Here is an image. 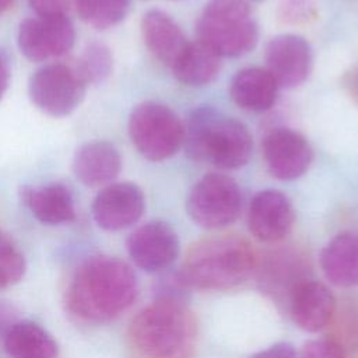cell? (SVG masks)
<instances>
[{"mask_svg": "<svg viewBox=\"0 0 358 358\" xmlns=\"http://www.w3.org/2000/svg\"><path fill=\"white\" fill-rule=\"evenodd\" d=\"M21 196L31 214L42 224L62 225L76 218L73 196L62 183L24 187Z\"/></svg>", "mask_w": 358, "mask_h": 358, "instance_id": "cell-18", "label": "cell"}, {"mask_svg": "<svg viewBox=\"0 0 358 358\" xmlns=\"http://www.w3.org/2000/svg\"><path fill=\"white\" fill-rule=\"evenodd\" d=\"M77 71L88 84H101L112 73L113 56L109 48L101 42H92L85 46L77 64Z\"/></svg>", "mask_w": 358, "mask_h": 358, "instance_id": "cell-25", "label": "cell"}, {"mask_svg": "<svg viewBox=\"0 0 358 358\" xmlns=\"http://www.w3.org/2000/svg\"><path fill=\"white\" fill-rule=\"evenodd\" d=\"M278 88V84L266 69L248 67L232 77L229 95L242 109L264 112L274 105Z\"/></svg>", "mask_w": 358, "mask_h": 358, "instance_id": "cell-20", "label": "cell"}, {"mask_svg": "<svg viewBox=\"0 0 358 358\" xmlns=\"http://www.w3.org/2000/svg\"><path fill=\"white\" fill-rule=\"evenodd\" d=\"M337 337L334 338L347 352H358V306L352 305L341 310L337 319Z\"/></svg>", "mask_w": 358, "mask_h": 358, "instance_id": "cell-27", "label": "cell"}, {"mask_svg": "<svg viewBox=\"0 0 358 358\" xmlns=\"http://www.w3.org/2000/svg\"><path fill=\"white\" fill-rule=\"evenodd\" d=\"M183 144L192 159L221 169L243 166L253 148L248 127L211 106H201L190 115Z\"/></svg>", "mask_w": 358, "mask_h": 358, "instance_id": "cell-4", "label": "cell"}, {"mask_svg": "<svg viewBox=\"0 0 358 358\" xmlns=\"http://www.w3.org/2000/svg\"><path fill=\"white\" fill-rule=\"evenodd\" d=\"M257 266L248 241L234 235L214 236L194 243L176 271L180 284L200 291H221L243 282Z\"/></svg>", "mask_w": 358, "mask_h": 358, "instance_id": "cell-3", "label": "cell"}, {"mask_svg": "<svg viewBox=\"0 0 358 358\" xmlns=\"http://www.w3.org/2000/svg\"><path fill=\"white\" fill-rule=\"evenodd\" d=\"M10 83V64L7 57L0 52V99L7 91Z\"/></svg>", "mask_w": 358, "mask_h": 358, "instance_id": "cell-32", "label": "cell"}, {"mask_svg": "<svg viewBox=\"0 0 358 358\" xmlns=\"http://www.w3.org/2000/svg\"><path fill=\"white\" fill-rule=\"evenodd\" d=\"M305 270L306 262L301 252L292 249L278 250L267 259L262 268V284L271 294L281 295L288 291L289 296L299 282L308 280L303 275Z\"/></svg>", "mask_w": 358, "mask_h": 358, "instance_id": "cell-23", "label": "cell"}, {"mask_svg": "<svg viewBox=\"0 0 358 358\" xmlns=\"http://www.w3.org/2000/svg\"><path fill=\"white\" fill-rule=\"evenodd\" d=\"M242 193L238 183L222 173L203 176L190 190L186 210L190 218L207 229L231 225L239 217Z\"/></svg>", "mask_w": 358, "mask_h": 358, "instance_id": "cell-7", "label": "cell"}, {"mask_svg": "<svg viewBox=\"0 0 358 358\" xmlns=\"http://www.w3.org/2000/svg\"><path fill=\"white\" fill-rule=\"evenodd\" d=\"M250 358H301V357L291 344L278 343L252 355Z\"/></svg>", "mask_w": 358, "mask_h": 358, "instance_id": "cell-31", "label": "cell"}, {"mask_svg": "<svg viewBox=\"0 0 358 358\" xmlns=\"http://www.w3.org/2000/svg\"><path fill=\"white\" fill-rule=\"evenodd\" d=\"M294 225V208L288 197L274 189L255 194L248 211L250 234L267 243L284 239Z\"/></svg>", "mask_w": 358, "mask_h": 358, "instance_id": "cell-14", "label": "cell"}, {"mask_svg": "<svg viewBox=\"0 0 358 358\" xmlns=\"http://www.w3.org/2000/svg\"><path fill=\"white\" fill-rule=\"evenodd\" d=\"M267 71L278 87L294 88L301 85L312 67V49L299 35L282 34L273 38L266 46Z\"/></svg>", "mask_w": 358, "mask_h": 358, "instance_id": "cell-13", "label": "cell"}, {"mask_svg": "<svg viewBox=\"0 0 358 358\" xmlns=\"http://www.w3.org/2000/svg\"><path fill=\"white\" fill-rule=\"evenodd\" d=\"M179 238L164 221H150L138 227L127 238V252L133 263L144 271L168 267L179 255Z\"/></svg>", "mask_w": 358, "mask_h": 358, "instance_id": "cell-11", "label": "cell"}, {"mask_svg": "<svg viewBox=\"0 0 358 358\" xmlns=\"http://www.w3.org/2000/svg\"><path fill=\"white\" fill-rule=\"evenodd\" d=\"M122 169L117 148L108 141H91L81 145L73 158V172L85 186L109 185Z\"/></svg>", "mask_w": 358, "mask_h": 358, "instance_id": "cell-16", "label": "cell"}, {"mask_svg": "<svg viewBox=\"0 0 358 358\" xmlns=\"http://www.w3.org/2000/svg\"><path fill=\"white\" fill-rule=\"evenodd\" d=\"M129 7L130 0H80L77 14L88 25L106 29L117 25L127 15Z\"/></svg>", "mask_w": 358, "mask_h": 358, "instance_id": "cell-24", "label": "cell"}, {"mask_svg": "<svg viewBox=\"0 0 358 358\" xmlns=\"http://www.w3.org/2000/svg\"><path fill=\"white\" fill-rule=\"evenodd\" d=\"M199 41L220 57H239L257 43L259 29L245 0H211L197 20Z\"/></svg>", "mask_w": 358, "mask_h": 358, "instance_id": "cell-5", "label": "cell"}, {"mask_svg": "<svg viewBox=\"0 0 358 358\" xmlns=\"http://www.w3.org/2000/svg\"><path fill=\"white\" fill-rule=\"evenodd\" d=\"M320 266L326 278L337 287L358 285V234L341 232L322 250Z\"/></svg>", "mask_w": 358, "mask_h": 358, "instance_id": "cell-19", "label": "cell"}, {"mask_svg": "<svg viewBox=\"0 0 358 358\" xmlns=\"http://www.w3.org/2000/svg\"><path fill=\"white\" fill-rule=\"evenodd\" d=\"M80 0H29L36 15L45 17H67L71 11L77 13Z\"/></svg>", "mask_w": 358, "mask_h": 358, "instance_id": "cell-30", "label": "cell"}, {"mask_svg": "<svg viewBox=\"0 0 358 358\" xmlns=\"http://www.w3.org/2000/svg\"><path fill=\"white\" fill-rule=\"evenodd\" d=\"M127 341L137 358H192L197 320L183 299L158 296L131 319Z\"/></svg>", "mask_w": 358, "mask_h": 358, "instance_id": "cell-2", "label": "cell"}, {"mask_svg": "<svg viewBox=\"0 0 358 358\" xmlns=\"http://www.w3.org/2000/svg\"><path fill=\"white\" fill-rule=\"evenodd\" d=\"M301 358H348L347 352L334 338H316L308 341L302 352Z\"/></svg>", "mask_w": 358, "mask_h": 358, "instance_id": "cell-29", "label": "cell"}, {"mask_svg": "<svg viewBox=\"0 0 358 358\" xmlns=\"http://www.w3.org/2000/svg\"><path fill=\"white\" fill-rule=\"evenodd\" d=\"M10 358H56L57 344L38 323L22 320L13 324L4 337Z\"/></svg>", "mask_w": 358, "mask_h": 358, "instance_id": "cell-22", "label": "cell"}, {"mask_svg": "<svg viewBox=\"0 0 358 358\" xmlns=\"http://www.w3.org/2000/svg\"><path fill=\"white\" fill-rule=\"evenodd\" d=\"M173 76L190 87L213 83L221 69V57L199 39L189 42L171 67Z\"/></svg>", "mask_w": 358, "mask_h": 358, "instance_id": "cell-21", "label": "cell"}, {"mask_svg": "<svg viewBox=\"0 0 358 358\" xmlns=\"http://www.w3.org/2000/svg\"><path fill=\"white\" fill-rule=\"evenodd\" d=\"M87 83L76 66L49 63L38 69L28 84V94L34 105L43 113L67 116L84 99Z\"/></svg>", "mask_w": 358, "mask_h": 358, "instance_id": "cell-8", "label": "cell"}, {"mask_svg": "<svg viewBox=\"0 0 358 358\" xmlns=\"http://www.w3.org/2000/svg\"><path fill=\"white\" fill-rule=\"evenodd\" d=\"M76 41V29L67 17L35 15L18 27L21 53L32 62H43L67 53Z\"/></svg>", "mask_w": 358, "mask_h": 358, "instance_id": "cell-9", "label": "cell"}, {"mask_svg": "<svg viewBox=\"0 0 358 358\" xmlns=\"http://www.w3.org/2000/svg\"><path fill=\"white\" fill-rule=\"evenodd\" d=\"M263 157L274 178L280 180H294L308 171L313 151L301 133L280 127L264 137Z\"/></svg>", "mask_w": 358, "mask_h": 358, "instance_id": "cell-12", "label": "cell"}, {"mask_svg": "<svg viewBox=\"0 0 358 358\" xmlns=\"http://www.w3.org/2000/svg\"><path fill=\"white\" fill-rule=\"evenodd\" d=\"M351 84H352V92H354V94H355V96L358 98V71H357V74L354 76V78H352Z\"/></svg>", "mask_w": 358, "mask_h": 358, "instance_id": "cell-34", "label": "cell"}, {"mask_svg": "<svg viewBox=\"0 0 358 358\" xmlns=\"http://www.w3.org/2000/svg\"><path fill=\"white\" fill-rule=\"evenodd\" d=\"M127 130L133 145L150 161H164L175 155L185 141V124L166 105L145 101L129 116Z\"/></svg>", "mask_w": 358, "mask_h": 358, "instance_id": "cell-6", "label": "cell"}, {"mask_svg": "<svg viewBox=\"0 0 358 358\" xmlns=\"http://www.w3.org/2000/svg\"><path fill=\"white\" fill-rule=\"evenodd\" d=\"M14 0H0V15L4 14L11 6H13Z\"/></svg>", "mask_w": 358, "mask_h": 358, "instance_id": "cell-33", "label": "cell"}, {"mask_svg": "<svg viewBox=\"0 0 358 358\" xmlns=\"http://www.w3.org/2000/svg\"><path fill=\"white\" fill-rule=\"evenodd\" d=\"M337 303L329 288L313 280H303L289 295V313L294 323L305 331H319L329 326Z\"/></svg>", "mask_w": 358, "mask_h": 358, "instance_id": "cell-15", "label": "cell"}, {"mask_svg": "<svg viewBox=\"0 0 358 358\" xmlns=\"http://www.w3.org/2000/svg\"><path fill=\"white\" fill-rule=\"evenodd\" d=\"M280 18L287 24H305L316 17L315 0H281Z\"/></svg>", "mask_w": 358, "mask_h": 358, "instance_id": "cell-28", "label": "cell"}, {"mask_svg": "<svg viewBox=\"0 0 358 358\" xmlns=\"http://www.w3.org/2000/svg\"><path fill=\"white\" fill-rule=\"evenodd\" d=\"M25 257L13 238L0 229V289L20 282L25 274Z\"/></svg>", "mask_w": 358, "mask_h": 358, "instance_id": "cell-26", "label": "cell"}, {"mask_svg": "<svg viewBox=\"0 0 358 358\" xmlns=\"http://www.w3.org/2000/svg\"><path fill=\"white\" fill-rule=\"evenodd\" d=\"M137 292V277L126 262L106 255L91 256L77 267L69 282L66 308L83 323L103 324L124 313Z\"/></svg>", "mask_w": 358, "mask_h": 358, "instance_id": "cell-1", "label": "cell"}, {"mask_svg": "<svg viewBox=\"0 0 358 358\" xmlns=\"http://www.w3.org/2000/svg\"><path fill=\"white\" fill-rule=\"evenodd\" d=\"M141 189L131 182L106 185L94 199L92 217L105 231H120L136 224L144 213Z\"/></svg>", "mask_w": 358, "mask_h": 358, "instance_id": "cell-10", "label": "cell"}, {"mask_svg": "<svg viewBox=\"0 0 358 358\" xmlns=\"http://www.w3.org/2000/svg\"><path fill=\"white\" fill-rule=\"evenodd\" d=\"M141 34L148 50L169 67L173 66L189 43L180 27L162 10H150L144 14Z\"/></svg>", "mask_w": 358, "mask_h": 358, "instance_id": "cell-17", "label": "cell"}]
</instances>
